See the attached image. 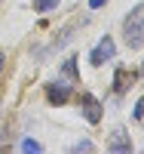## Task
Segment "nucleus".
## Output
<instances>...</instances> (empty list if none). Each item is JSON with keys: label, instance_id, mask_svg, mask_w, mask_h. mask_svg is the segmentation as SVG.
<instances>
[{"label": "nucleus", "instance_id": "39448f33", "mask_svg": "<svg viewBox=\"0 0 144 154\" xmlns=\"http://www.w3.org/2000/svg\"><path fill=\"white\" fill-rule=\"evenodd\" d=\"M46 96H49L52 105H61V102L71 96V83H49L46 86Z\"/></svg>", "mask_w": 144, "mask_h": 154}, {"label": "nucleus", "instance_id": "f257e3e1", "mask_svg": "<svg viewBox=\"0 0 144 154\" xmlns=\"http://www.w3.org/2000/svg\"><path fill=\"white\" fill-rule=\"evenodd\" d=\"M123 34H126L129 49H141V46H144V3H138V6L126 16Z\"/></svg>", "mask_w": 144, "mask_h": 154}, {"label": "nucleus", "instance_id": "6e6552de", "mask_svg": "<svg viewBox=\"0 0 144 154\" xmlns=\"http://www.w3.org/2000/svg\"><path fill=\"white\" fill-rule=\"evenodd\" d=\"M22 151H40V142H34V139H25V142H22Z\"/></svg>", "mask_w": 144, "mask_h": 154}, {"label": "nucleus", "instance_id": "9d476101", "mask_svg": "<svg viewBox=\"0 0 144 154\" xmlns=\"http://www.w3.org/2000/svg\"><path fill=\"white\" fill-rule=\"evenodd\" d=\"M92 148H95V145L89 142V139H83V142H77V145H74V151H92Z\"/></svg>", "mask_w": 144, "mask_h": 154}, {"label": "nucleus", "instance_id": "4468645a", "mask_svg": "<svg viewBox=\"0 0 144 154\" xmlns=\"http://www.w3.org/2000/svg\"><path fill=\"white\" fill-rule=\"evenodd\" d=\"M141 74H144V71H141Z\"/></svg>", "mask_w": 144, "mask_h": 154}, {"label": "nucleus", "instance_id": "7ed1b4c3", "mask_svg": "<svg viewBox=\"0 0 144 154\" xmlns=\"http://www.w3.org/2000/svg\"><path fill=\"white\" fill-rule=\"evenodd\" d=\"M107 151L129 154V151H132V142H129V136H126L123 130H113V133H110V142H107Z\"/></svg>", "mask_w": 144, "mask_h": 154}, {"label": "nucleus", "instance_id": "ddd939ff", "mask_svg": "<svg viewBox=\"0 0 144 154\" xmlns=\"http://www.w3.org/2000/svg\"><path fill=\"white\" fill-rule=\"evenodd\" d=\"M0 71H3V53H0Z\"/></svg>", "mask_w": 144, "mask_h": 154}, {"label": "nucleus", "instance_id": "f8f14e48", "mask_svg": "<svg viewBox=\"0 0 144 154\" xmlns=\"http://www.w3.org/2000/svg\"><path fill=\"white\" fill-rule=\"evenodd\" d=\"M104 3H107V0H89V6H92V9H98V6H104Z\"/></svg>", "mask_w": 144, "mask_h": 154}, {"label": "nucleus", "instance_id": "9b49d317", "mask_svg": "<svg viewBox=\"0 0 144 154\" xmlns=\"http://www.w3.org/2000/svg\"><path fill=\"white\" fill-rule=\"evenodd\" d=\"M135 120H144V99H138V108H135Z\"/></svg>", "mask_w": 144, "mask_h": 154}, {"label": "nucleus", "instance_id": "1a4fd4ad", "mask_svg": "<svg viewBox=\"0 0 144 154\" xmlns=\"http://www.w3.org/2000/svg\"><path fill=\"white\" fill-rule=\"evenodd\" d=\"M64 74H68V77H77V62H74V59L64 62Z\"/></svg>", "mask_w": 144, "mask_h": 154}, {"label": "nucleus", "instance_id": "f03ea898", "mask_svg": "<svg viewBox=\"0 0 144 154\" xmlns=\"http://www.w3.org/2000/svg\"><path fill=\"white\" fill-rule=\"evenodd\" d=\"M113 53H116V49H113V40H110V37H101L98 46L89 53V62H92V65H104L107 59H113Z\"/></svg>", "mask_w": 144, "mask_h": 154}, {"label": "nucleus", "instance_id": "20e7f679", "mask_svg": "<svg viewBox=\"0 0 144 154\" xmlns=\"http://www.w3.org/2000/svg\"><path fill=\"white\" fill-rule=\"evenodd\" d=\"M80 108H83V114H86L89 123H98L101 120V102H95L92 96H83L80 99Z\"/></svg>", "mask_w": 144, "mask_h": 154}, {"label": "nucleus", "instance_id": "0eeeda50", "mask_svg": "<svg viewBox=\"0 0 144 154\" xmlns=\"http://www.w3.org/2000/svg\"><path fill=\"white\" fill-rule=\"evenodd\" d=\"M58 6V0H34V9L37 12H49V9H55Z\"/></svg>", "mask_w": 144, "mask_h": 154}, {"label": "nucleus", "instance_id": "423d86ee", "mask_svg": "<svg viewBox=\"0 0 144 154\" xmlns=\"http://www.w3.org/2000/svg\"><path fill=\"white\" fill-rule=\"evenodd\" d=\"M126 86H129V71H126V68H116V77H113V89H116V93H123Z\"/></svg>", "mask_w": 144, "mask_h": 154}]
</instances>
